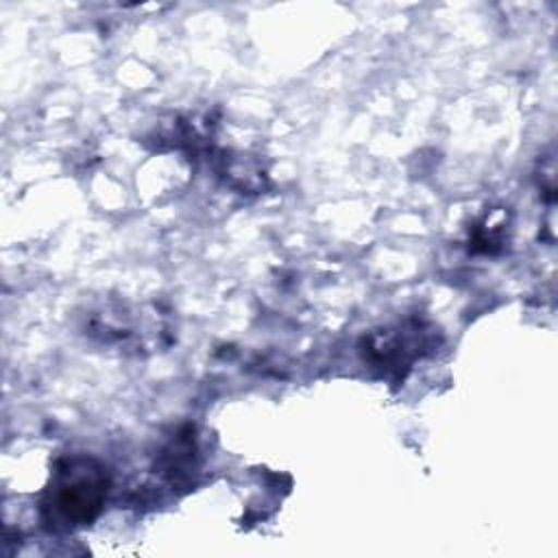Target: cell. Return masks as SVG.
Masks as SVG:
<instances>
[{"mask_svg":"<svg viewBox=\"0 0 558 558\" xmlns=\"http://www.w3.org/2000/svg\"><path fill=\"white\" fill-rule=\"evenodd\" d=\"M109 490L107 469L89 456H68L39 497V521L48 532L63 534L89 525L102 510Z\"/></svg>","mask_w":558,"mask_h":558,"instance_id":"1","label":"cell"},{"mask_svg":"<svg viewBox=\"0 0 558 558\" xmlns=\"http://www.w3.org/2000/svg\"><path fill=\"white\" fill-rule=\"evenodd\" d=\"M434 338V329L423 320L405 318L364 336L360 351L364 362L379 368L384 375L403 377L421 355L432 351Z\"/></svg>","mask_w":558,"mask_h":558,"instance_id":"2","label":"cell"},{"mask_svg":"<svg viewBox=\"0 0 558 558\" xmlns=\"http://www.w3.org/2000/svg\"><path fill=\"white\" fill-rule=\"evenodd\" d=\"M144 310H131L124 303L102 305L96 310H89L85 316V333L94 340H100L105 344H118V347H146V338L150 333L159 336L161 325H150L146 320ZM137 351V349H135Z\"/></svg>","mask_w":558,"mask_h":558,"instance_id":"3","label":"cell"}]
</instances>
